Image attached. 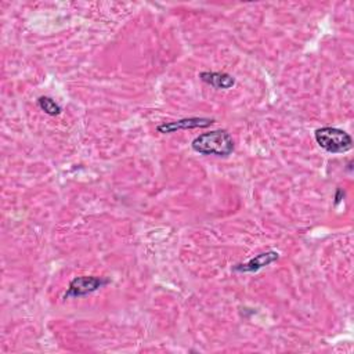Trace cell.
<instances>
[{
    "label": "cell",
    "mask_w": 354,
    "mask_h": 354,
    "mask_svg": "<svg viewBox=\"0 0 354 354\" xmlns=\"http://www.w3.org/2000/svg\"><path fill=\"white\" fill-rule=\"evenodd\" d=\"M37 106L50 116H58L62 112V108L59 104H57L51 97L48 95H40L37 98Z\"/></svg>",
    "instance_id": "obj_7"
},
{
    "label": "cell",
    "mask_w": 354,
    "mask_h": 354,
    "mask_svg": "<svg viewBox=\"0 0 354 354\" xmlns=\"http://www.w3.org/2000/svg\"><path fill=\"white\" fill-rule=\"evenodd\" d=\"M278 259H279V253L277 250H267V252H261V253L256 254L246 263L235 264L232 267V270L236 272H257L261 268L272 264Z\"/></svg>",
    "instance_id": "obj_5"
},
{
    "label": "cell",
    "mask_w": 354,
    "mask_h": 354,
    "mask_svg": "<svg viewBox=\"0 0 354 354\" xmlns=\"http://www.w3.org/2000/svg\"><path fill=\"white\" fill-rule=\"evenodd\" d=\"M111 279L104 278V277H95V275H82V277H75L69 285L68 289L64 295V299H79L88 296L98 289L104 288L108 285Z\"/></svg>",
    "instance_id": "obj_3"
},
{
    "label": "cell",
    "mask_w": 354,
    "mask_h": 354,
    "mask_svg": "<svg viewBox=\"0 0 354 354\" xmlns=\"http://www.w3.org/2000/svg\"><path fill=\"white\" fill-rule=\"evenodd\" d=\"M191 147L196 153L212 155L218 158H227L235 149V144L231 134L224 129L201 133L192 140Z\"/></svg>",
    "instance_id": "obj_1"
},
{
    "label": "cell",
    "mask_w": 354,
    "mask_h": 354,
    "mask_svg": "<svg viewBox=\"0 0 354 354\" xmlns=\"http://www.w3.org/2000/svg\"><path fill=\"white\" fill-rule=\"evenodd\" d=\"M314 138L317 144L329 153H343L353 148L351 136L337 127L324 126L314 131Z\"/></svg>",
    "instance_id": "obj_2"
},
{
    "label": "cell",
    "mask_w": 354,
    "mask_h": 354,
    "mask_svg": "<svg viewBox=\"0 0 354 354\" xmlns=\"http://www.w3.org/2000/svg\"><path fill=\"white\" fill-rule=\"evenodd\" d=\"M216 120L213 118H203V116H191L183 118L178 120L163 122L156 126V131L160 134H171L180 130H191V129H205L213 124Z\"/></svg>",
    "instance_id": "obj_4"
},
{
    "label": "cell",
    "mask_w": 354,
    "mask_h": 354,
    "mask_svg": "<svg viewBox=\"0 0 354 354\" xmlns=\"http://www.w3.org/2000/svg\"><path fill=\"white\" fill-rule=\"evenodd\" d=\"M198 76L203 83L212 86L216 90H228L235 86V77L227 72L203 71Z\"/></svg>",
    "instance_id": "obj_6"
}]
</instances>
